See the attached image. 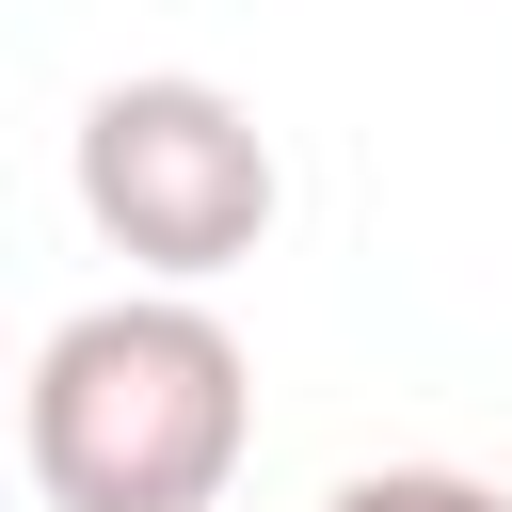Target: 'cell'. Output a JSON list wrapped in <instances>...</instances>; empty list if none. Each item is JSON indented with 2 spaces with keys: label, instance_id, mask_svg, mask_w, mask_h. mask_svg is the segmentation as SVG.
<instances>
[{
  "label": "cell",
  "instance_id": "6da1fadb",
  "mask_svg": "<svg viewBox=\"0 0 512 512\" xmlns=\"http://www.w3.org/2000/svg\"><path fill=\"white\" fill-rule=\"evenodd\" d=\"M240 448H256V352L208 320V288H112L16 384V464L48 512H224Z\"/></svg>",
  "mask_w": 512,
  "mask_h": 512
},
{
  "label": "cell",
  "instance_id": "7a4b0ae2",
  "mask_svg": "<svg viewBox=\"0 0 512 512\" xmlns=\"http://www.w3.org/2000/svg\"><path fill=\"white\" fill-rule=\"evenodd\" d=\"M64 176H80V224H96L144 288H208V272H240V256L272 240V208H288L272 128H256L224 80H192V64L96 80Z\"/></svg>",
  "mask_w": 512,
  "mask_h": 512
},
{
  "label": "cell",
  "instance_id": "3957f363",
  "mask_svg": "<svg viewBox=\"0 0 512 512\" xmlns=\"http://www.w3.org/2000/svg\"><path fill=\"white\" fill-rule=\"evenodd\" d=\"M320 512H512V496L464 480V464H368V480H336Z\"/></svg>",
  "mask_w": 512,
  "mask_h": 512
}]
</instances>
